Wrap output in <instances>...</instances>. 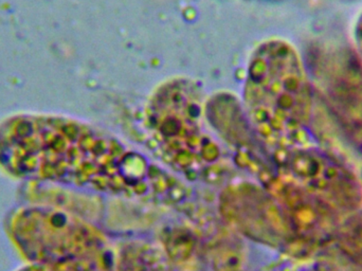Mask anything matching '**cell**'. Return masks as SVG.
<instances>
[{
  "instance_id": "1",
  "label": "cell",
  "mask_w": 362,
  "mask_h": 271,
  "mask_svg": "<svg viewBox=\"0 0 362 271\" xmlns=\"http://www.w3.org/2000/svg\"><path fill=\"white\" fill-rule=\"evenodd\" d=\"M355 40H356L357 49H358L359 57L362 62V16L357 23L356 30H355Z\"/></svg>"
}]
</instances>
